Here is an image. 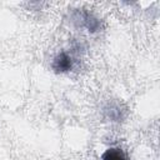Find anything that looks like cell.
Wrapping results in <instances>:
<instances>
[{
	"label": "cell",
	"mask_w": 160,
	"mask_h": 160,
	"mask_svg": "<svg viewBox=\"0 0 160 160\" xmlns=\"http://www.w3.org/2000/svg\"><path fill=\"white\" fill-rule=\"evenodd\" d=\"M72 66V60L71 58L66 54V52H60L52 61V69L55 71H60V72H65V71H69Z\"/></svg>",
	"instance_id": "cell-1"
},
{
	"label": "cell",
	"mask_w": 160,
	"mask_h": 160,
	"mask_svg": "<svg viewBox=\"0 0 160 160\" xmlns=\"http://www.w3.org/2000/svg\"><path fill=\"white\" fill-rule=\"evenodd\" d=\"M101 160H130L120 148H110L104 151Z\"/></svg>",
	"instance_id": "cell-2"
}]
</instances>
